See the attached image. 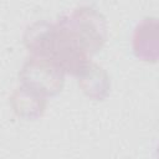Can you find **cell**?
<instances>
[{
    "label": "cell",
    "mask_w": 159,
    "mask_h": 159,
    "mask_svg": "<svg viewBox=\"0 0 159 159\" xmlns=\"http://www.w3.org/2000/svg\"><path fill=\"white\" fill-rule=\"evenodd\" d=\"M107 37L106 21L92 7H78L55 24H35L25 36L31 55L42 57L82 83L98 67L91 57Z\"/></svg>",
    "instance_id": "cell-1"
}]
</instances>
